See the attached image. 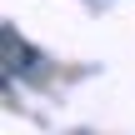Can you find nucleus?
<instances>
[{
    "instance_id": "1",
    "label": "nucleus",
    "mask_w": 135,
    "mask_h": 135,
    "mask_svg": "<svg viewBox=\"0 0 135 135\" xmlns=\"http://www.w3.org/2000/svg\"><path fill=\"white\" fill-rule=\"evenodd\" d=\"M40 55L30 50V45H20V35L5 25V80H20V65H35Z\"/></svg>"
}]
</instances>
